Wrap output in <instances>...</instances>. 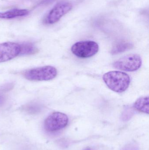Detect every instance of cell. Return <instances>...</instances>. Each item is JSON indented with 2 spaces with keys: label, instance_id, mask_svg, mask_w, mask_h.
Returning a JSON list of instances; mask_svg holds the SVG:
<instances>
[{
  "label": "cell",
  "instance_id": "cell-13",
  "mask_svg": "<svg viewBox=\"0 0 149 150\" xmlns=\"http://www.w3.org/2000/svg\"><path fill=\"white\" fill-rule=\"evenodd\" d=\"M122 150H139V147L135 143H131L126 145Z\"/></svg>",
  "mask_w": 149,
  "mask_h": 150
},
{
  "label": "cell",
  "instance_id": "cell-14",
  "mask_svg": "<svg viewBox=\"0 0 149 150\" xmlns=\"http://www.w3.org/2000/svg\"><path fill=\"white\" fill-rule=\"evenodd\" d=\"M13 86H14V85L12 83L6 84V85L2 86L0 87V91H7L9 90H11L13 88Z\"/></svg>",
  "mask_w": 149,
  "mask_h": 150
},
{
  "label": "cell",
  "instance_id": "cell-10",
  "mask_svg": "<svg viewBox=\"0 0 149 150\" xmlns=\"http://www.w3.org/2000/svg\"><path fill=\"white\" fill-rule=\"evenodd\" d=\"M19 45L20 47L19 55L21 56L35 54L38 51V49L36 46L30 42H23Z\"/></svg>",
  "mask_w": 149,
  "mask_h": 150
},
{
  "label": "cell",
  "instance_id": "cell-9",
  "mask_svg": "<svg viewBox=\"0 0 149 150\" xmlns=\"http://www.w3.org/2000/svg\"><path fill=\"white\" fill-rule=\"evenodd\" d=\"M134 107L140 112L148 114L149 96L140 97L134 103Z\"/></svg>",
  "mask_w": 149,
  "mask_h": 150
},
{
  "label": "cell",
  "instance_id": "cell-8",
  "mask_svg": "<svg viewBox=\"0 0 149 150\" xmlns=\"http://www.w3.org/2000/svg\"><path fill=\"white\" fill-rule=\"evenodd\" d=\"M29 14V11L26 9H15L5 12H0V18L11 19L18 17L24 16Z\"/></svg>",
  "mask_w": 149,
  "mask_h": 150
},
{
  "label": "cell",
  "instance_id": "cell-5",
  "mask_svg": "<svg viewBox=\"0 0 149 150\" xmlns=\"http://www.w3.org/2000/svg\"><path fill=\"white\" fill-rule=\"evenodd\" d=\"M68 122V118L65 114L55 112L46 118L44 123V127L48 132H55L65 127Z\"/></svg>",
  "mask_w": 149,
  "mask_h": 150
},
{
  "label": "cell",
  "instance_id": "cell-12",
  "mask_svg": "<svg viewBox=\"0 0 149 150\" xmlns=\"http://www.w3.org/2000/svg\"><path fill=\"white\" fill-rule=\"evenodd\" d=\"M41 105L37 103H31L27 104L24 107L25 111L31 113H35L41 110Z\"/></svg>",
  "mask_w": 149,
  "mask_h": 150
},
{
  "label": "cell",
  "instance_id": "cell-11",
  "mask_svg": "<svg viewBox=\"0 0 149 150\" xmlns=\"http://www.w3.org/2000/svg\"><path fill=\"white\" fill-rule=\"evenodd\" d=\"M134 45L130 42L121 41L115 44L112 47L111 53L116 54L128 51L133 48Z\"/></svg>",
  "mask_w": 149,
  "mask_h": 150
},
{
  "label": "cell",
  "instance_id": "cell-4",
  "mask_svg": "<svg viewBox=\"0 0 149 150\" xmlns=\"http://www.w3.org/2000/svg\"><path fill=\"white\" fill-rule=\"evenodd\" d=\"M142 59L137 54L126 55L115 62L114 67L127 72H134L138 70L142 65Z\"/></svg>",
  "mask_w": 149,
  "mask_h": 150
},
{
  "label": "cell",
  "instance_id": "cell-7",
  "mask_svg": "<svg viewBox=\"0 0 149 150\" xmlns=\"http://www.w3.org/2000/svg\"><path fill=\"white\" fill-rule=\"evenodd\" d=\"M19 44L14 42H4L0 44V63L8 61L19 55Z\"/></svg>",
  "mask_w": 149,
  "mask_h": 150
},
{
  "label": "cell",
  "instance_id": "cell-6",
  "mask_svg": "<svg viewBox=\"0 0 149 150\" xmlns=\"http://www.w3.org/2000/svg\"><path fill=\"white\" fill-rule=\"evenodd\" d=\"M72 4L67 1H62L57 4L49 12L45 20L48 24H53L58 22L66 14L71 11Z\"/></svg>",
  "mask_w": 149,
  "mask_h": 150
},
{
  "label": "cell",
  "instance_id": "cell-2",
  "mask_svg": "<svg viewBox=\"0 0 149 150\" xmlns=\"http://www.w3.org/2000/svg\"><path fill=\"white\" fill-rule=\"evenodd\" d=\"M57 74V69L52 66H45L26 70L23 76L30 81H49L56 77Z\"/></svg>",
  "mask_w": 149,
  "mask_h": 150
},
{
  "label": "cell",
  "instance_id": "cell-15",
  "mask_svg": "<svg viewBox=\"0 0 149 150\" xmlns=\"http://www.w3.org/2000/svg\"><path fill=\"white\" fill-rule=\"evenodd\" d=\"M5 100H6V99H5V96L2 94H0V107L4 105Z\"/></svg>",
  "mask_w": 149,
  "mask_h": 150
},
{
  "label": "cell",
  "instance_id": "cell-16",
  "mask_svg": "<svg viewBox=\"0 0 149 150\" xmlns=\"http://www.w3.org/2000/svg\"><path fill=\"white\" fill-rule=\"evenodd\" d=\"M84 150H92L91 149H88V148H87V149H85Z\"/></svg>",
  "mask_w": 149,
  "mask_h": 150
},
{
  "label": "cell",
  "instance_id": "cell-1",
  "mask_svg": "<svg viewBox=\"0 0 149 150\" xmlns=\"http://www.w3.org/2000/svg\"><path fill=\"white\" fill-rule=\"evenodd\" d=\"M103 79L109 89L117 93L126 91L130 83L129 76L120 71H110L106 73L103 76Z\"/></svg>",
  "mask_w": 149,
  "mask_h": 150
},
{
  "label": "cell",
  "instance_id": "cell-3",
  "mask_svg": "<svg viewBox=\"0 0 149 150\" xmlns=\"http://www.w3.org/2000/svg\"><path fill=\"white\" fill-rule=\"evenodd\" d=\"M72 52L80 58L92 57L98 53L99 50L98 44L92 40L81 41L75 43L71 48Z\"/></svg>",
  "mask_w": 149,
  "mask_h": 150
}]
</instances>
